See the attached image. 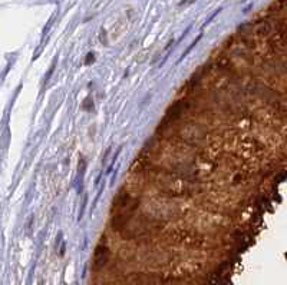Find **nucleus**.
<instances>
[{
	"label": "nucleus",
	"mask_w": 287,
	"mask_h": 285,
	"mask_svg": "<svg viewBox=\"0 0 287 285\" xmlns=\"http://www.w3.org/2000/svg\"><path fill=\"white\" fill-rule=\"evenodd\" d=\"M109 259V249L106 248V245L99 244L95 249V255H93V261L96 267H103L106 264V261Z\"/></svg>",
	"instance_id": "nucleus-1"
},
{
	"label": "nucleus",
	"mask_w": 287,
	"mask_h": 285,
	"mask_svg": "<svg viewBox=\"0 0 287 285\" xmlns=\"http://www.w3.org/2000/svg\"><path fill=\"white\" fill-rule=\"evenodd\" d=\"M255 32H257V35H267L269 32H270V25L269 23H266V22H261V23H258L257 26H255Z\"/></svg>",
	"instance_id": "nucleus-2"
}]
</instances>
